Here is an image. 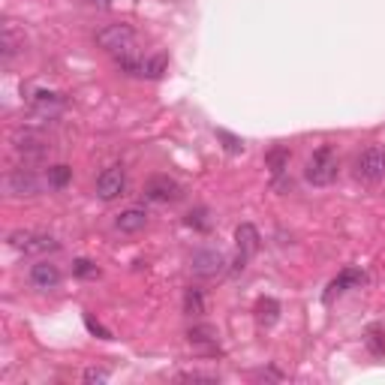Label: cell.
<instances>
[{"mask_svg": "<svg viewBox=\"0 0 385 385\" xmlns=\"http://www.w3.org/2000/svg\"><path fill=\"white\" fill-rule=\"evenodd\" d=\"M337 169H341V160H337L334 148H331V145H322V148H316L313 157L307 160L304 175H307V181H310L313 187H328V184H334Z\"/></svg>", "mask_w": 385, "mask_h": 385, "instance_id": "6da1fadb", "label": "cell"}, {"mask_svg": "<svg viewBox=\"0 0 385 385\" xmlns=\"http://www.w3.org/2000/svg\"><path fill=\"white\" fill-rule=\"evenodd\" d=\"M6 241H10L12 250H18V253H25V256H42V253L60 250L57 238L45 235V232H34V229H18V232H12Z\"/></svg>", "mask_w": 385, "mask_h": 385, "instance_id": "7a4b0ae2", "label": "cell"}, {"mask_svg": "<svg viewBox=\"0 0 385 385\" xmlns=\"http://www.w3.org/2000/svg\"><path fill=\"white\" fill-rule=\"evenodd\" d=\"M12 148L25 163H36V160H45V157H49L51 142L45 139L40 130H18L12 135Z\"/></svg>", "mask_w": 385, "mask_h": 385, "instance_id": "3957f363", "label": "cell"}, {"mask_svg": "<svg viewBox=\"0 0 385 385\" xmlns=\"http://www.w3.org/2000/svg\"><path fill=\"white\" fill-rule=\"evenodd\" d=\"M96 45L103 51H109V55H120L127 49H135V30L133 25H124V21L105 25L103 30H96Z\"/></svg>", "mask_w": 385, "mask_h": 385, "instance_id": "277c9868", "label": "cell"}, {"mask_svg": "<svg viewBox=\"0 0 385 385\" xmlns=\"http://www.w3.org/2000/svg\"><path fill=\"white\" fill-rule=\"evenodd\" d=\"M190 268H193L196 277L211 280V277H220L223 271H226V256L220 250H211V247H205V250H196L193 253Z\"/></svg>", "mask_w": 385, "mask_h": 385, "instance_id": "5b68a950", "label": "cell"}, {"mask_svg": "<svg viewBox=\"0 0 385 385\" xmlns=\"http://www.w3.org/2000/svg\"><path fill=\"white\" fill-rule=\"evenodd\" d=\"M356 175L361 181H367V184L382 181L385 178V148H367L356 160Z\"/></svg>", "mask_w": 385, "mask_h": 385, "instance_id": "8992f818", "label": "cell"}, {"mask_svg": "<svg viewBox=\"0 0 385 385\" xmlns=\"http://www.w3.org/2000/svg\"><path fill=\"white\" fill-rule=\"evenodd\" d=\"M124 190H127L124 165H109V169L100 172V178H96V196H100L103 202L118 199V196H124Z\"/></svg>", "mask_w": 385, "mask_h": 385, "instance_id": "52a82bcc", "label": "cell"}, {"mask_svg": "<svg viewBox=\"0 0 385 385\" xmlns=\"http://www.w3.org/2000/svg\"><path fill=\"white\" fill-rule=\"evenodd\" d=\"M364 283H367V274H364L361 268H343L341 274H337L334 280L328 283V289H326V295H322V301H326V304H331V301L346 295L349 289H361Z\"/></svg>", "mask_w": 385, "mask_h": 385, "instance_id": "ba28073f", "label": "cell"}, {"mask_svg": "<svg viewBox=\"0 0 385 385\" xmlns=\"http://www.w3.org/2000/svg\"><path fill=\"white\" fill-rule=\"evenodd\" d=\"M6 187H10L12 196H36V193H40V187H42V181H40V175H36V172L25 163V165H18V169L10 172V178H6Z\"/></svg>", "mask_w": 385, "mask_h": 385, "instance_id": "9c48e42d", "label": "cell"}, {"mask_svg": "<svg viewBox=\"0 0 385 385\" xmlns=\"http://www.w3.org/2000/svg\"><path fill=\"white\" fill-rule=\"evenodd\" d=\"M145 199H150V202H178L181 199V184L169 175H154L145 184Z\"/></svg>", "mask_w": 385, "mask_h": 385, "instance_id": "30bf717a", "label": "cell"}, {"mask_svg": "<svg viewBox=\"0 0 385 385\" xmlns=\"http://www.w3.org/2000/svg\"><path fill=\"white\" fill-rule=\"evenodd\" d=\"M30 283H34V289H40V292L55 289V286L60 283V268L51 265V262H36V265L30 268Z\"/></svg>", "mask_w": 385, "mask_h": 385, "instance_id": "8fae6325", "label": "cell"}, {"mask_svg": "<svg viewBox=\"0 0 385 385\" xmlns=\"http://www.w3.org/2000/svg\"><path fill=\"white\" fill-rule=\"evenodd\" d=\"M30 105H34V111L40 118H55L60 109H64V96L55 94V90H36L34 96H30Z\"/></svg>", "mask_w": 385, "mask_h": 385, "instance_id": "7c38bea8", "label": "cell"}, {"mask_svg": "<svg viewBox=\"0 0 385 385\" xmlns=\"http://www.w3.org/2000/svg\"><path fill=\"white\" fill-rule=\"evenodd\" d=\"M235 244H238V253H244L247 259L259 250V229L253 223H241L235 229Z\"/></svg>", "mask_w": 385, "mask_h": 385, "instance_id": "4fadbf2b", "label": "cell"}, {"mask_svg": "<svg viewBox=\"0 0 385 385\" xmlns=\"http://www.w3.org/2000/svg\"><path fill=\"white\" fill-rule=\"evenodd\" d=\"M118 229L127 232V235H133V232H142L148 226V211L145 208H127L124 214H118Z\"/></svg>", "mask_w": 385, "mask_h": 385, "instance_id": "5bb4252c", "label": "cell"}, {"mask_svg": "<svg viewBox=\"0 0 385 385\" xmlns=\"http://www.w3.org/2000/svg\"><path fill=\"white\" fill-rule=\"evenodd\" d=\"M277 319H280V301L259 298V304H256V322L262 328H271V326H277Z\"/></svg>", "mask_w": 385, "mask_h": 385, "instance_id": "9a60e30c", "label": "cell"}, {"mask_svg": "<svg viewBox=\"0 0 385 385\" xmlns=\"http://www.w3.org/2000/svg\"><path fill=\"white\" fill-rule=\"evenodd\" d=\"M289 160H292L289 148H271L265 154V163H268V169H271V175L274 178H280V175L289 172Z\"/></svg>", "mask_w": 385, "mask_h": 385, "instance_id": "2e32d148", "label": "cell"}, {"mask_svg": "<svg viewBox=\"0 0 385 385\" xmlns=\"http://www.w3.org/2000/svg\"><path fill=\"white\" fill-rule=\"evenodd\" d=\"M364 346L373 358H385V326H371L364 331Z\"/></svg>", "mask_w": 385, "mask_h": 385, "instance_id": "e0dca14e", "label": "cell"}, {"mask_svg": "<svg viewBox=\"0 0 385 385\" xmlns=\"http://www.w3.org/2000/svg\"><path fill=\"white\" fill-rule=\"evenodd\" d=\"M184 313H187V316H196V319L205 313V292H202L199 286H190V289H184Z\"/></svg>", "mask_w": 385, "mask_h": 385, "instance_id": "ac0fdd59", "label": "cell"}, {"mask_svg": "<svg viewBox=\"0 0 385 385\" xmlns=\"http://www.w3.org/2000/svg\"><path fill=\"white\" fill-rule=\"evenodd\" d=\"M217 328L214 326H193L190 331H187V341H190L193 346H214L217 349Z\"/></svg>", "mask_w": 385, "mask_h": 385, "instance_id": "d6986e66", "label": "cell"}, {"mask_svg": "<svg viewBox=\"0 0 385 385\" xmlns=\"http://www.w3.org/2000/svg\"><path fill=\"white\" fill-rule=\"evenodd\" d=\"M70 181H72V169H70V165L57 163V165H51V169H49V187H55V190H64Z\"/></svg>", "mask_w": 385, "mask_h": 385, "instance_id": "ffe728a7", "label": "cell"}, {"mask_svg": "<svg viewBox=\"0 0 385 385\" xmlns=\"http://www.w3.org/2000/svg\"><path fill=\"white\" fill-rule=\"evenodd\" d=\"M187 226H193V229H199V232H211V217H208V211L205 208H196L187 214Z\"/></svg>", "mask_w": 385, "mask_h": 385, "instance_id": "44dd1931", "label": "cell"}, {"mask_svg": "<svg viewBox=\"0 0 385 385\" xmlns=\"http://www.w3.org/2000/svg\"><path fill=\"white\" fill-rule=\"evenodd\" d=\"M165 72V55H157L145 60V72H142V79H160V75Z\"/></svg>", "mask_w": 385, "mask_h": 385, "instance_id": "7402d4cb", "label": "cell"}, {"mask_svg": "<svg viewBox=\"0 0 385 385\" xmlns=\"http://www.w3.org/2000/svg\"><path fill=\"white\" fill-rule=\"evenodd\" d=\"M15 51H18V40H15V30L6 27L3 30V64H10L15 57Z\"/></svg>", "mask_w": 385, "mask_h": 385, "instance_id": "603a6c76", "label": "cell"}, {"mask_svg": "<svg viewBox=\"0 0 385 385\" xmlns=\"http://www.w3.org/2000/svg\"><path fill=\"white\" fill-rule=\"evenodd\" d=\"M217 139L223 142V148L229 150V154H241L244 150V142L238 139V135H232V133H226V130H217Z\"/></svg>", "mask_w": 385, "mask_h": 385, "instance_id": "cb8c5ba5", "label": "cell"}, {"mask_svg": "<svg viewBox=\"0 0 385 385\" xmlns=\"http://www.w3.org/2000/svg\"><path fill=\"white\" fill-rule=\"evenodd\" d=\"M72 271H75V277H100V268L94 265L90 259H75V265H72Z\"/></svg>", "mask_w": 385, "mask_h": 385, "instance_id": "d4e9b609", "label": "cell"}, {"mask_svg": "<svg viewBox=\"0 0 385 385\" xmlns=\"http://www.w3.org/2000/svg\"><path fill=\"white\" fill-rule=\"evenodd\" d=\"M85 326H88V331H90V334H96V337H100V341H111V331H109V328H103L100 322H96L90 313H85Z\"/></svg>", "mask_w": 385, "mask_h": 385, "instance_id": "484cf974", "label": "cell"}, {"mask_svg": "<svg viewBox=\"0 0 385 385\" xmlns=\"http://www.w3.org/2000/svg\"><path fill=\"white\" fill-rule=\"evenodd\" d=\"M81 380H85L88 385H100V382L109 380V371H105V367H88Z\"/></svg>", "mask_w": 385, "mask_h": 385, "instance_id": "4316f807", "label": "cell"}, {"mask_svg": "<svg viewBox=\"0 0 385 385\" xmlns=\"http://www.w3.org/2000/svg\"><path fill=\"white\" fill-rule=\"evenodd\" d=\"M181 382H217L214 373H199V371H190V373H181L178 376Z\"/></svg>", "mask_w": 385, "mask_h": 385, "instance_id": "83f0119b", "label": "cell"}, {"mask_svg": "<svg viewBox=\"0 0 385 385\" xmlns=\"http://www.w3.org/2000/svg\"><path fill=\"white\" fill-rule=\"evenodd\" d=\"M88 3H94V6H100V10H109V3H111V0H88Z\"/></svg>", "mask_w": 385, "mask_h": 385, "instance_id": "f1b7e54d", "label": "cell"}]
</instances>
